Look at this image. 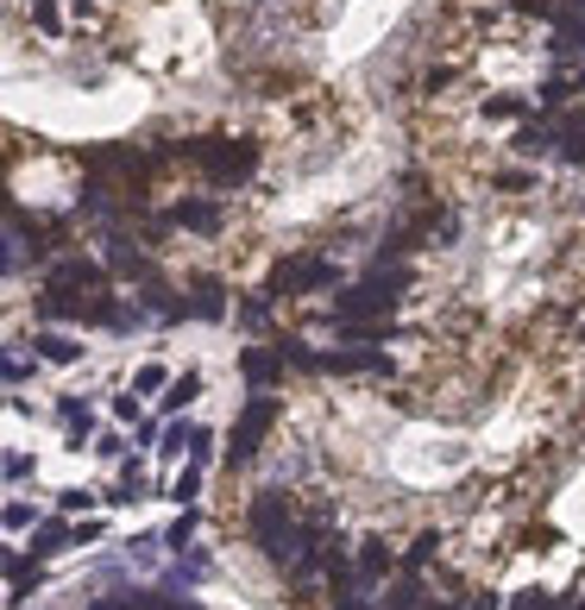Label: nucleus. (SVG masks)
<instances>
[{"label": "nucleus", "instance_id": "c85d7f7f", "mask_svg": "<svg viewBox=\"0 0 585 610\" xmlns=\"http://www.w3.org/2000/svg\"><path fill=\"white\" fill-rule=\"evenodd\" d=\"M189 535H196V516H189V504H183V516H177V523H171V535H164V541H171V548H183Z\"/></svg>", "mask_w": 585, "mask_h": 610}, {"label": "nucleus", "instance_id": "ddd939ff", "mask_svg": "<svg viewBox=\"0 0 585 610\" xmlns=\"http://www.w3.org/2000/svg\"><path fill=\"white\" fill-rule=\"evenodd\" d=\"M535 114H541L535 95H484V120H510V127H523V120H535Z\"/></svg>", "mask_w": 585, "mask_h": 610}, {"label": "nucleus", "instance_id": "bb28decb", "mask_svg": "<svg viewBox=\"0 0 585 610\" xmlns=\"http://www.w3.org/2000/svg\"><path fill=\"white\" fill-rule=\"evenodd\" d=\"M95 504V491H57V509H63V516H77V509H89Z\"/></svg>", "mask_w": 585, "mask_h": 610}, {"label": "nucleus", "instance_id": "7ed1b4c3", "mask_svg": "<svg viewBox=\"0 0 585 610\" xmlns=\"http://www.w3.org/2000/svg\"><path fill=\"white\" fill-rule=\"evenodd\" d=\"M283 422V403L271 397V390H253L246 403H239V415H233V429H227V472L233 466H253L258 454V441Z\"/></svg>", "mask_w": 585, "mask_h": 610}, {"label": "nucleus", "instance_id": "9d476101", "mask_svg": "<svg viewBox=\"0 0 585 610\" xmlns=\"http://www.w3.org/2000/svg\"><path fill=\"white\" fill-rule=\"evenodd\" d=\"M548 51H554L560 63H585V7H580V0H573V7L560 13L554 38H548Z\"/></svg>", "mask_w": 585, "mask_h": 610}, {"label": "nucleus", "instance_id": "20e7f679", "mask_svg": "<svg viewBox=\"0 0 585 610\" xmlns=\"http://www.w3.org/2000/svg\"><path fill=\"white\" fill-rule=\"evenodd\" d=\"M45 290L51 296H95V290H107V258H89V253H70L57 258L51 271H45Z\"/></svg>", "mask_w": 585, "mask_h": 610}, {"label": "nucleus", "instance_id": "f8f14e48", "mask_svg": "<svg viewBox=\"0 0 585 610\" xmlns=\"http://www.w3.org/2000/svg\"><path fill=\"white\" fill-rule=\"evenodd\" d=\"M32 347H38L45 365H77L82 359V340L77 333H57V328H32Z\"/></svg>", "mask_w": 585, "mask_h": 610}, {"label": "nucleus", "instance_id": "f03ea898", "mask_svg": "<svg viewBox=\"0 0 585 610\" xmlns=\"http://www.w3.org/2000/svg\"><path fill=\"white\" fill-rule=\"evenodd\" d=\"M334 283H340V258L334 253H296V258H278V265H271L265 290H271V296H321Z\"/></svg>", "mask_w": 585, "mask_h": 610}, {"label": "nucleus", "instance_id": "0eeeda50", "mask_svg": "<svg viewBox=\"0 0 585 610\" xmlns=\"http://www.w3.org/2000/svg\"><path fill=\"white\" fill-rule=\"evenodd\" d=\"M321 372H334V378H359V372H390V353L384 347H334V353H321Z\"/></svg>", "mask_w": 585, "mask_h": 610}, {"label": "nucleus", "instance_id": "4c0bfd02", "mask_svg": "<svg viewBox=\"0 0 585 610\" xmlns=\"http://www.w3.org/2000/svg\"><path fill=\"white\" fill-rule=\"evenodd\" d=\"M566 610H585V598H573V605H566Z\"/></svg>", "mask_w": 585, "mask_h": 610}, {"label": "nucleus", "instance_id": "4468645a", "mask_svg": "<svg viewBox=\"0 0 585 610\" xmlns=\"http://www.w3.org/2000/svg\"><path fill=\"white\" fill-rule=\"evenodd\" d=\"M57 548H77V523L70 516H51V523H38V535H32V554L38 560L57 554Z\"/></svg>", "mask_w": 585, "mask_h": 610}, {"label": "nucleus", "instance_id": "423d86ee", "mask_svg": "<svg viewBox=\"0 0 585 610\" xmlns=\"http://www.w3.org/2000/svg\"><path fill=\"white\" fill-rule=\"evenodd\" d=\"M353 566H359V579H365V591H372V585H384L390 573H403V554H397L384 535H365L353 548Z\"/></svg>", "mask_w": 585, "mask_h": 610}, {"label": "nucleus", "instance_id": "2f4dec72", "mask_svg": "<svg viewBox=\"0 0 585 610\" xmlns=\"http://www.w3.org/2000/svg\"><path fill=\"white\" fill-rule=\"evenodd\" d=\"M26 378H32V365H26V359H20V353H7V384L20 390V384H26Z\"/></svg>", "mask_w": 585, "mask_h": 610}, {"label": "nucleus", "instance_id": "393cba45", "mask_svg": "<svg viewBox=\"0 0 585 610\" xmlns=\"http://www.w3.org/2000/svg\"><path fill=\"white\" fill-rule=\"evenodd\" d=\"M271 303H278V296H271V290H258L253 303H239V321H246V328H265V321H271Z\"/></svg>", "mask_w": 585, "mask_h": 610}, {"label": "nucleus", "instance_id": "72a5a7b5", "mask_svg": "<svg viewBox=\"0 0 585 610\" xmlns=\"http://www.w3.org/2000/svg\"><path fill=\"white\" fill-rule=\"evenodd\" d=\"M26 523H38L26 504H7V529H26Z\"/></svg>", "mask_w": 585, "mask_h": 610}, {"label": "nucleus", "instance_id": "7c9ffc66", "mask_svg": "<svg viewBox=\"0 0 585 610\" xmlns=\"http://www.w3.org/2000/svg\"><path fill=\"white\" fill-rule=\"evenodd\" d=\"M491 183H498V189H529V183H535V171H498Z\"/></svg>", "mask_w": 585, "mask_h": 610}, {"label": "nucleus", "instance_id": "4be33fe9", "mask_svg": "<svg viewBox=\"0 0 585 610\" xmlns=\"http://www.w3.org/2000/svg\"><path fill=\"white\" fill-rule=\"evenodd\" d=\"M510 7H516L523 20H541V26H560V13H566L573 0H510Z\"/></svg>", "mask_w": 585, "mask_h": 610}, {"label": "nucleus", "instance_id": "2eb2a0df", "mask_svg": "<svg viewBox=\"0 0 585 610\" xmlns=\"http://www.w3.org/2000/svg\"><path fill=\"white\" fill-rule=\"evenodd\" d=\"M384 605H390V610H422V605H429V598H422V573H416V566H403Z\"/></svg>", "mask_w": 585, "mask_h": 610}, {"label": "nucleus", "instance_id": "c9c22d12", "mask_svg": "<svg viewBox=\"0 0 585 610\" xmlns=\"http://www.w3.org/2000/svg\"><path fill=\"white\" fill-rule=\"evenodd\" d=\"M466 610H504V605H498V591H472V605Z\"/></svg>", "mask_w": 585, "mask_h": 610}, {"label": "nucleus", "instance_id": "dca6fc26", "mask_svg": "<svg viewBox=\"0 0 585 610\" xmlns=\"http://www.w3.org/2000/svg\"><path fill=\"white\" fill-rule=\"evenodd\" d=\"M7 585H13V605L20 598H32V585H38V554H7Z\"/></svg>", "mask_w": 585, "mask_h": 610}, {"label": "nucleus", "instance_id": "f257e3e1", "mask_svg": "<svg viewBox=\"0 0 585 610\" xmlns=\"http://www.w3.org/2000/svg\"><path fill=\"white\" fill-rule=\"evenodd\" d=\"M171 157L202 171L214 189H246L258 177V164H265V152L253 139H183V145H171Z\"/></svg>", "mask_w": 585, "mask_h": 610}, {"label": "nucleus", "instance_id": "473e14b6", "mask_svg": "<svg viewBox=\"0 0 585 610\" xmlns=\"http://www.w3.org/2000/svg\"><path fill=\"white\" fill-rule=\"evenodd\" d=\"M114 415H120V422H132V415H139V390H120V397H114Z\"/></svg>", "mask_w": 585, "mask_h": 610}, {"label": "nucleus", "instance_id": "5701e85b", "mask_svg": "<svg viewBox=\"0 0 585 610\" xmlns=\"http://www.w3.org/2000/svg\"><path fill=\"white\" fill-rule=\"evenodd\" d=\"M510 610H566V598H554V591L529 585V591H516V598H510Z\"/></svg>", "mask_w": 585, "mask_h": 610}, {"label": "nucleus", "instance_id": "6ab92c4d", "mask_svg": "<svg viewBox=\"0 0 585 610\" xmlns=\"http://www.w3.org/2000/svg\"><path fill=\"white\" fill-rule=\"evenodd\" d=\"M434 554H441V535H434V529H422V535H416V541L403 548V566H416V573H429V566H434Z\"/></svg>", "mask_w": 585, "mask_h": 610}, {"label": "nucleus", "instance_id": "6e6552de", "mask_svg": "<svg viewBox=\"0 0 585 610\" xmlns=\"http://www.w3.org/2000/svg\"><path fill=\"white\" fill-rule=\"evenodd\" d=\"M171 221L183 233H221L227 227V208L214 202V196H183V202H171Z\"/></svg>", "mask_w": 585, "mask_h": 610}, {"label": "nucleus", "instance_id": "a878e982", "mask_svg": "<svg viewBox=\"0 0 585 610\" xmlns=\"http://www.w3.org/2000/svg\"><path fill=\"white\" fill-rule=\"evenodd\" d=\"M32 13V26L45 32V38H57V32H63V20H57V0H38V7H26Z\"/></svg>", "mask_w": 585, "mask_h": 610}, {"label": "nucleus", "instance_id": "39448f33", "mask_svg": "<svg viewBox=\"0 0 585 610\" xmlns=\"http://www.w3.org/2000/svg\"><path fill=\"white\" fill-rule=\"evenodd\" d=\"M183 303H189V321H227L233 290H227V278H214V271H202V278H189V290H183Z\"/></svg>", "mask_w": 585, "mask_h": 610}, {"label": "nucleus", "instance_id": "412c9836", "mask_svg": "<svg viewBox=\"0 0 585 610\" xmlns=\"http://www.w3.org/2000/svg\"><path fill=\"white\" fill-rule=\"evenodd\" d=\"M132 610H202L196 598H171V591H127Z\"/></svg>", "mask_w": 585, "mask_h": 610}, {"label": "nucleus", "instance_id": "cd10ccee", "mask_svg": "<svg viewBox=\"0 0 585 610\" xmlns=\"http://www.w3.org/2000/svg\"><path fill=\"white\" fill-rule=\"evenodd\" d=\"M196 434H202V429H189V422H183V429H171V434H164V454H183V447H196Z\"/></svg>", "mask_w": 585, "mask_h": 610}, {"label": "nucleus", "instance_id": "b1692460", "mask_svg": "<svg viewBox=\"0 0 585 610\" xmlns=\"http://www.w3.org/2000/svg\"><path fill=\"white\" fill-rule=\"evenodd\" d=\"M132 390H139V397H157V390H171V372H164V365H139V372H132Z\"/></svg>", "mask_w": 585, "mask_h": 610}, {"label": "nucleus", "instance_id": "58836bf2", "mask_svg": "<svg viewBox=\"0 0 585 610\" xmlns=\"http://www.w3.org/2000/svg\"><path fill=\"white\" fill-rule=\"evenodd\" d=\"M70 7H77V13H82V0H70Z\"/></svg>", "mask_w": 585, "mask_h": 610}, {"label": "nucleus", "instance_id": "9b49d317", "mask_svg": "<svg viewBox=\"0 0 585 610\" xmlns=\"http://www.w3.org/2000/svg\"><path fill=\"white\" fill-rule=\"evenodd\" d=\"M328 328H334V340H353V347H390L403 333L390 315H378V321H328Z\"/></svg>", "mask_w": 585, "mask_h": 610}, {"label": "nucleus", "instance_id": "1a4fd4ad", "mask_svg": "<svg viewBox=\"0 0 585 610\" xmlns=\"http://www.w3.org/2000/svg\"><path fill=\"white\" fill-rule=\"evenodd\" d=\"M283 365H290V359H283L278 347H246V353H239V378L253 384V390H283Z\"/></svg>", "mask_w": 585, "mask_h": 610}, {"label": "nucleus", "instance_id": "c756f323", "mask_svg": "<svg viewBox=\"0 0 585 610\" xmlns=\"http://www.w3.org/2000/svg\"><path fill=\"white\" fill-rule=\"evenodd\" d=\"M447 82H454L447 63H429V70H422V89H429V95H434V89H447Z\"/></svg>", "mask_w": 585, "mask_h": 610}, {"label": "nucleus", "instance_id": "a211bd4d", "mask_svg": "<svg viewBox=\"0 0 585 610\" xmlns=\"http://www.w3.org/2000/svg\"><path fill=\"white\" fill-rule=\"evenodd\" d=\"M196 397H202V372H183V378H171V390H164L157 403L177 415V409H183V403H196Z\"/></svg>", "mask_w": 585, "mask_h": 610}, {"label": "nucleus", "instance_id": "aec40b11", "mask_svg": "<svg viewBox=\"0 0 585 610\" xmlns=\"http://www.w3.org/2000/svg\"><path fill=\"white\" fill-rule=\"evenodd\" d=\"M57 415H63V422H70V441H89V429H95V415H89V403H82V397H63V403H57Z\"/></svg>", "mask_w": 585, "mask_h": 610}, {"label": "nucleus", "instance_id": "f3484780", "mask_svg": "<svg viewBox=\"0 0 585 610\" xmlns=\"http://www.w3.org/2000/svg\"><path fill=\"white\" fill-rule=\"evenodd\" d=\"M271 347H278V353L290 359V365H296V372H321V353H315V347H308V340H296V333H278V340H271Z\"/></svg>", "mask_w": 585, "mask_h": 610}, {"label": "nucleus", "instance_id": "e433bc0d", "mask_svg": "<svg viewBox=\"0 0 585 610\" xmlns=\"http://www.w3.org/2000/svg\"><path fill=\"white\" fill-rule=\"evenodd\" d=\"M422 610H459L454 598H434V605H422Z\"/></svg>", "mask_w": 585, "mask_h": 610}, {"label": "nucleus", "instance_id": "f704fd0d", "mask_svg": "<svg viewBox=\"0 0 585 610\" xmlns=\"http://www.w3.org/2000/svg\"><path fill=\"white\" fill-rule=\"evenodd\" d=\"M82 610H132V605H127V591H120V598H89Z\"/></svg>", "mask_w": 585, "mask_h": 610}]
</instances>
